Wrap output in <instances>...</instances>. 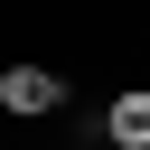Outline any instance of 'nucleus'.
Listing matches in <instances>:
<instances>
[{
    "label": "nucleus",
    "mask_w": 150,
    "mask_h": 150,
    "mask_svg": "<svg viewBox=\"0 0 150 150\" xmlns=\"http://www.w3.org/2000/svg\"><path fill=\"white\" fill-rule=\"evenodd\" d=\"M0 112H19V122H47V112H66V75H56V66H28V56H9V66H0Z\"/></svg>",
    "instance_id": "nucleus-1"
},
{
    "label": "nucleus",
    "mask_w": 150,
    "mask_h": 150,
    "mask_svg": "<svg viewBox=\"0 0 150 150\" xmlns=\"http://www.w3.org/2000/svg\"><path fill=\"white\" fill-rule=\"evenodd\" d=\"M103 141L112 150H150V84H122L103 103Z\"/></svg>",
    "instance_id": "nucleus-2"
}]
</instances>
